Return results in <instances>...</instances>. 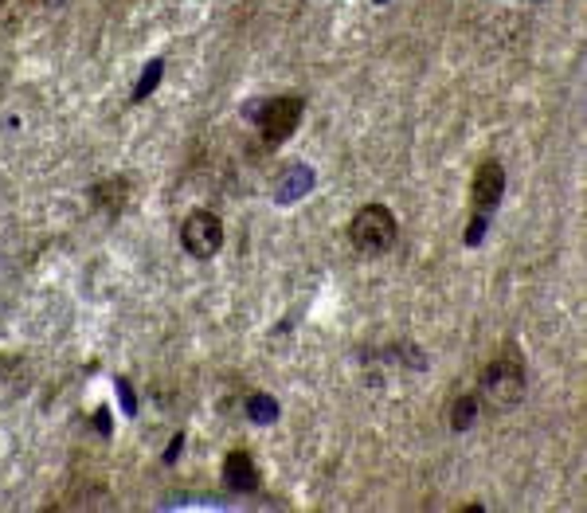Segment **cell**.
I'll list each match as a JSON object with an SVG mask.
<instances>
[{"mask_svg": "<svg viewBox=\"0 0 587 513\" xmlns=\"http://www.w3.org/2000/svg\"><path fill=\"white\" fill-rule=\"evenodd\" d=\"M482 396H486L493 408H513L524 396V361H521L517 345H506L486 365V373H482Z\"/></svg>", "mask_w": 587, "mask_h": 513, "instance_id": "cell-1", "label": "cell"}, {"mask_svg": "<svg viewBox=\"0 0 587 513\" xmlns=\"http://www.w3.org/2000/svg\"><path fill=\"white\" fill-rule=\"evenodd\" d=\"M348 235H353L356 251L380 255V251H388L391 243H396V215H391L384 204H368V208L356 212V220H353V228H348Z\"/></svg>", "mask_w": 587, "mask_h": 513, "instance_id": "cell-2", "label": "cell"}, {"mask_svg": "<svg viewBox=\"0 0 587 513\" xmlns=\"http://www.w3.org/2000/svg\"><path fill=\"white\" fill-rule=\"evenodd\" d=\"M302 110H306V102L298 95L263 102V106L255 110V122H259V133H263L266 146H282V141L294 133L298 122H302Z\"/></svg>", "mask_w": 587, "mask_h": 513, "instance_id": "cell-3", "label": "cell"}, {"mask_svg": "<svg viewBox=\"0 0 587 513\" xmlns=\"http://www.w3.org/2000/svg\"><path fill=\"white\" fill-rule=\"evenodd\" d=\"M180 243H184V251L196 255V259H212L215 251H220V243H223V228H220V220H215L212 212H204V208H196L184 215V223H180Z\"/></svg>", "mask_w": 587, "mask_h": 513, "instance_id": "cell-4", "label": "cell"}, {"mask_svg": "<svg viewBox=\"0 0 587 513\" xmlns=\"http://www.w3.org/2000/svg\"><path fill=\"white\" fill-rule=\"evenodd\" d=\"M501 192H506V169L498 161H486L478 172H474V184H470V200L478 215H490L493 208L501 204Z\"/></svg>", "mask_w": 587, "mask_h": 513, "instance_id": "cell-5", "label": "cell"}, {"mask_svg": "<svg viewBox=\"0 0 587 513\" xmlns=\"http://www.w3.org/2000/svg\"><path fill=\"white\" fill-rule=\"evenodd\" d=\"M223 478H228V486L235 494H251V490H259V470H255V458L247 455V450H231L228 463H223Z\"/></svg>", "mask_w": 587, "mask_h": 513, "instance_id": "cell-6", "label": "cell"}, {"mask_svg": "<svg viewBox=\"0 0 587 513\" xmlns=\"http://www.w3.org/2000/svg\"><path fill=\"white\" fill-rule=\"evenodd\" d=\"M90 204H95V208H102L106 215H118V212L130 204V181H126V177L98 181L95 189H90Z\"/></svg>", "mask_w": 587, "mask_h": 513, "instance_id": "cell-7", "label": "cell"}, {"mask_svg": "<svg viewBox=\"0 0 587 513\" xmlns=\"http://www.w3.org/2000/svg\"><path fill=\"white\" fill-rule=\"evenodd\" d=\"M474 416H478V399L474 396H462L455 399V416H450V424H455V431H466L474 424Z\"/></svg>", "mask_w": 587, "mask_h": 513, "instance_id": "cell-8", "label": "cell"}, {"mask_svg": "<svg viewBox=\"0 0 587 513\" xmlns=\"http://www.w3.org/2000/svg\"><path fill=\"white\" fill-rule=\"evenodd\" d=\"M251 419H259V424H271V419H274V399H271V396H255V399H251Z\"/></svg>", "mask_w": 587, "mask_h": 513, "instance_id": "cell-9", "label": "cell"}, {"mask_svg": "<svg viewBox=\"0 0 587 513\" xmlns=\"http://www.w3.org/2000/svg\"><path fill=\"white\" fill-rule=\"evenodd\" d=\"M153 83H161V59H153V63H149V71H146V79H141V87H138V95H133V98H146Z\"/></svg>", "mask_w": 587, "mask_h": 513, "instance_id": "cell-10", "label": "cell"}, {"mask_svg": "<svg viewBox=\"0 0 587 513\" xmlns=\"http://www.w3.org/2000/svg\"><path fill=\"white\" fill-rule=\"evenodd\" d=\"M380 4H384V0H380Z\"/></svg>", "mask_w": 587, "mask_h": 513, "instance_id": "cell-11", "label": "cell"}]
</instances>
